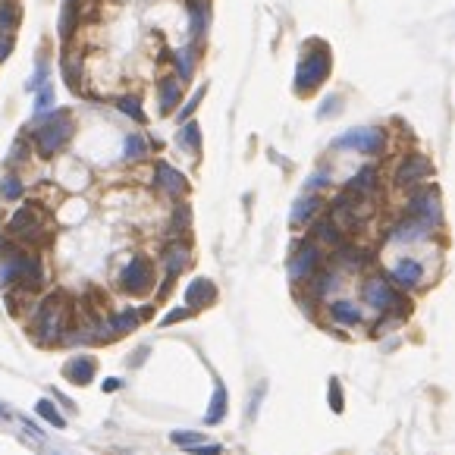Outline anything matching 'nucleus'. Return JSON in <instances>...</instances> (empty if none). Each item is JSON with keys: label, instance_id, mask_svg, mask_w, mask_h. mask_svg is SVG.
Here are the masks:
<instances>
[{"label": "nucleus", "instance_id": "nucleus-1", "mask_svg": "<svg viewBox=\"0 0 455 455\" xmlns=\"http://www.w3.org/2000/svg\"><path fill=\"white\" fill-rule=\"evenodd\" d=\"M0 286L4 289L38 292L44 289V264L35 251L19 242H0Z\"/></svg>", "mask_w": 455, "mask_h": 455}, {"label": "nucleus", "instance_id": "nucleus-2", "mask_svg": "<svg viewBox=\"0 0 455 455\" xmlns=\"http://www.w3.org/2000/svg\"><path fill=\"white\" fill-rule=\"evenodd\" d=\"M72 320V302L66 298V292H51L44 296V302L38 305L35 317H32V336L38 343H53L57 336H63L70 330Z\"/></svg>", "mask_w": 455, "mask_h": 455}, {"label": "nucleus", "instance_id": "nucleus-3", "mask_svg": "<svg viewBox=\"0 0 455 455\" xmlns=\"http://www.w3.org/2000/svg\"><path fill=\"white\" fill-rule=\"evenodd\" d=\"M311 48L302 53V60H298L296 66V95L308 98L311 91H317L320 85L330 79V70H333V57L330 51L324 48V41H308Z\"/></svg>", "mask_w": 455, "mask_h": 455}, {"label": "nucleus", "instance_id": "nucleus-4", "mask_svg": "<svg viewBox=\"0 0 455 455\" xmlns=\"http://www.w3.org/2000/svg\"><path fill=\"white\" fill-rule=\"evenodd\" d=\"M72 138V113L70 110H51L44 119L35 123V151L41 157H53L70 145Z\"/></svg>", "mask_w": 455, "mask_h": 455}, {"label": "nucleus", "instance_id": "nucleus-5", "mask_svg": "<svg viewBox=\"0 0 455 455\" xmlns=\"http://www.w3.org/2000/svg\"><path fill=\"white\" fill-rule=\"evenodd\" d=\"M361 298H364V305L377 308V311L390 314V317H396V320L411 314V302H408L393 283H386V277H367L364 283H361Z\"/></svg>", "mask_w": 455, "mask_h": 455}, {"label": "nucleus", "instance_id": "nucleus-6", "mask_svg": "<svg viewBox=\"0 0 455 455\" xmlns=\"http://www.w3.org/2000/svg\"><path fill=\"white\" fill-rule=\"evenodd\" d=\"M408 217L424 223L427 230H437L440 220H443V202H440L437 185H418V189H411V198H408Z\"/></svg>", "mask_w": 455, "mask_h": 455}, {"label": "nucleus", "instance_id": "nucleus-7", "mask_svg": "<svg viewBox=\"0 0 455 455\" xmlns=\"http://www.w3.org/2000/svg\"><path fill=\"white\" fill-rule=\"evenodd\" d=\"M6 236L13 242H41L44 239V217L35 204H22L6 220Z\"/></svg>", "mask_w": 455, "mask_h": 455}, {"label": "nucleus", "instance_id": "nucleus-8", "mask_svg": "<svg viewBox=\"0 0 455 455\" xmlns=\"http://www.w3.org/2000/svg\"><path fill=\"white\" fill-rule=\"evenodd\" d=\"M333 148L358 151V154H380L386 148V132L380 126H355V129L343 132L339 138H333Z\"/></svg>", "mask_w": 455, "mask_h": 455}, {"label": "nucleus", "instance_id": "nucleus-9", "mask_svg": "<svg viewBox=\"0 0 455 455\" xmlns=\"http://www.w3.org/2000/svg\"><path fill=\"white\" fill-rule=\"evenodd\" d=\"M320 267H324V251H320V245L314 239H305V242L296 245V251L289 258V279L292 283H305Z\"/></svg>", "mask_w": 455, "mask_h": 455}, {"label": "nucleus", "instance_id": "nucleus-10", "mask_svg": "<svg viewBox=\"0 0 455 455\" xmlns=\"http://www.w3.org/2000/svg\"><path fill=\"white\" fill-rule=\"evenodd\" d=\"M151 286H154V264L145 254H136L119 270V289L126 296H145V292H151Z\"/></svg>", "mask_w": 455, "mask_h": 455}, {"label": "nucleus", "instance_id": "nucleus-11", "mask_svg": "<svg viewBox=\"0 0 455 455\" xmlns=\"http://www.w3.org/2000/svg\"><path fill=\"white\" fill-rule=\"evenodd\" d=\"M430 176H433L430 160L421 157V154H408V157L399 160L396 173H393V183H396V189H418V185Z\"/></svg>", "mask_w": 455, "mask_h": 455}, {"label": "nucleus", "instance_id": "nucleus-12", "mask_svg": "<svg viewBox=\"0 0 455 455\" xmlns=\"http://www.w3.org/2000/svg\"><path fill=\"white\" fill-rule=\"evenodd\" d=\"M154 185L170 198L189 195V179H185L173 164H166V160H157V166H154Z\"/></svg>", "mask_w": 455, "mask_h": 455}, {"label": "nucleus", "instance_id": "nucleus-13", "mask_svg": "<svg viewBox=\"0 0 455 455\" xmlns=\"http://www.w3.org/2000/svg\"><path fill=\"white\" fill-rule=\"evenodd\" d=\"M377 189H380V170L374 164H367V166H361L358 173L345 183V195H352V198H358V202H364V198H371V195H377Z\"/></svg>", "mask_w": 455, "mask_h": 455}, {"label": "nucleus", "instance_id": "nucleus-14", "mask_svg": "<svg viewBox=\"0 0 455 455\" xmlns=\"http://www.w3.org/2000/svg\"><path fill=\"white\" fill-rule=\"evenodd\" d=\"M183 104V82L176 76H160L157 82V110L160 117H170Z\"/></svg>", "mask_w": 455, "mask_h": 455}, {"label": "nucleus", "instance_id": "nucleus-15", "mask_svg": "<svg viewBox=\"0 0 455 455\" xmlns=\"http://www.w3.org/2000/svg\"><path fill=\"white\" fill-rule=\"evenodd\" d=\"M390 277L399 289H414V286H421V279H424V264L414 258H399L396 267L390 270Z\"/></svg>", "mask_w": 455, "mask_h": 455}, {"label": "nucleus", "instance_id": "nucleus-16", "mask_svg": "<svg viewBox=\"0 0 455 455\" xmlns=\"http://www.w3.org/2000/svg\"><path fill=\"white\" fill-rule=\"evenodd\" d=\"M213 302H217V286H213L211 279L198 277V279H192V283L185 286V308L202 311V308L213 305Z\"/></svg>", "mask_w": 455, "mask_h": 455}, {"label": "nucleus", "instance_id": "nucleus-17", "mask_svg": "<svg viewBox=\"0 0 455 455\" xmlns=\"http://www.w3.org/2000/svg\"><path fill=\"white\" fill-rule=\"evenodd\" d=\"M148 314H151V308H142V311H136V308H126V311L110 314V317H107V330H110V339L132 333L138 324H142V317H148Z\"/></svg>", "mask_w": 455, "mask_h": 455}, {"label": "nucleus", "instance_id": "nucleus-18", "mask_svg": "<svg viewBox=\"0 0 455 455\" xmlns=\"http://www.w3.org/2000/svg\"><path fill=\"white\" fill-rule=\"evenodd\" d=\"M95 371H98V361L91 358V355H76V358L63 367V377L76 386H85L95 380Z\"/></svg>", "mask_w": 455, "mask_h": 455}, {"label": "nucleus", "instance_id": "nucleus-19", "mask_svg": "<svg viewBox=\"0 0 455 455\" xmlns=\"http://www.w3.org/2000/svg\"><path fill=\"white\" fill-rule=\"evenodd\" d=\"M189 258H192V251H189V245H185L183 239H176V242L166 245V249H164V270H166V277L176 279L179 273L189 267Z\"/></svg>", "mask_w": 455, "mask_h": 455}, {"label": "nucleus", "instance_id": "nucleus-20", "mask_svg": "<svg viewBox=\"0 0 455 455\" xmlns=\"http://www.w3.org/2000/svg\"><path fill=\"white\" fill-rule=\"evenodd\" d=\"M367 254L361 245H355V242H343V245H336V254H333V261H336V267L339 270H349V273H355V270H361V267L367 264Z\"/></svg>", "mask_w": 455, "mask_h": 455}, {"label": "nucleus", "instance_id": "nucleus-21", "mask_svg": "<svg viewBox=\"0 0 455 455\" xmlns=\"http://www.w3.org/2000/svg\"><path fill=\"white\" fill-rule=\"evenodd\" d=\"M79 13H82V0H63V6H60V22H57L60 41L63 44H70V38L76 35Z\"/></svg>", "mask_w": 455, "mask_h": 455}, {"label": "nucleus", "instance_id": "nucleus-22", "mask_svg": "<svg viewBox=\"0 0 455 455\" xmlns=\"http://www.w3.org/2000/svg\"><path fill=\"white\" fill-rule=\"evenodd\" d=\"M311 239L317 245H343V230H339V223L333 217H317L311 226Z\"/></svg>", "mask_w": 455, "mask_h": 455}, {"label": "nucleus", "instance_id": "nucleus-23", "mask_svg": "<svg viewBox=\"0 0 455 455\" xmlns=\"http://www.w3.org/2000/svg\"><path fill=\"white\" fill-rule=\"evenodd\" d=\"M195 63H198V48L195 44H185V48L173 51V70H176L179 82H189L195 76Z\"/></svg>", "mask_w": 455, "mask_h": 455}, {"label": "nucleus", "instance_id": "nucleus-24", "mask_svg": "<svg viewBox=\"0 0 455 455\" xmlns=\"http://www.w3.org/2000/svg\"><path fill=\"white\" fill-rule=\"evenodd\" d=\"M320 207H324V202H320L317 195H302L292 204V213H289L292 226H305V223H311V220H317Z\"/></svg>", "mask_w": 455, "mask_h": 455}, {"label": "nucleus", "instance_id": "nucleus-25", "mask_svg": "<svg viewBox=\"0 0 455 455\" xmlns=\"http://www.w3.org/2000/svg\"><path fill=\"white\" fill-rule=\"evenodd\" d=\"M430 232L433 230H427L424 223H418V220L408 217V213L393 226V239H396V242H418V239H427Z\"/></svg>", "mask_w": 455, "mask_h": 455}, {"label": "nucleus", "instance_id": "nucleus-26", "mask_svg": "<svg viewBox=\"0 0 455 455\" xmlns=\"http://www.w3.org/2000/svg\"><path fill=\"white\" fill-rule=\"evenodd\" d=\"M330 317L336 320V324H343V327H358L361 320H364V314H361L358 305L339 298V302H330Z\"/></svg>", "mask_w": 455, "mask_h": 455}, {"label": "nucleus", "instance_id": "nucleus-27", "mask_svg": "<svg viewBox=\"0 0 455 455\" xmlns=\"http://www.w3.org/2000/svg\"><path fill=\"white\" fill-rule=\"evenodd\" d=\"M22 22V10H19L16 0H0V32L4 35H13Z\"/></svg>", "mask_w": 455, "mask_h": 455}, {"label": "nucleus", "instance_id": "nucleus-28", "mask_svg": "<svg viewBox=\"0 0 455 455\" xmlns=\"http://www.w3.org/2000/svg\"><path fill=\"white\" fill-rule=\"evenodd\" d=\"M179 148L189 151V154H202V129H198L195 119H189L185 126H179V136H176Z\"/></svg>", "mask_w": 455, "mask_h": 455}, {"label": "nucleus", "instance_id": "nucleus-29", "mask_svg": "<svg viewBox=\"0 0 455 455\" xmlns=\"http://www.w3.org/2000/svg\"><path fill=\"white\" fill-rule=\"evenodd\" d=\"M226 408H230V399H226V386L217 383V390H213V396H211V405H207L204 421H207V424H220V421L226 418Z\"/></svg>", "mask_w": 455, "mask_h": 455}, {"label": "nucleus", "instance_id": "nucleus-30", "mask_svg": "<svg viewBox=\"0 0 455 455\" xmlns=\"http://www.w3.org/2000/svg\"><path fill=\"white\" fill-rule=\"evenodd\" d=\"M63 82L70 85L72 91L82 88V57H76V53H63Z\"/></svg>", "mask_w": 455, "mask_h": 455}, {"label": "nucleus", "instance_id": "nucleus-31", "mask_svg": "<svg viewBox=\"0 0 455 455\" xmlns=\"http://www.w3.org/2000/svg\"><path fill=\"white\" fill-rule=\"evenodd\" d=\"M113 104H117L119 113H126V117L136 119V123H145V119H148V117H145V107H142V98H138V95H119Z\"/></svg>", "mask_w": 455, "mask_h": 455}, {"label": "nucleus", "instance_id": "nucleus-32", "mask_svg": "<svg viewBox=\"0 0 455 455\" xmlns=\"http://www.w3.org/2000/svg\"><path fill=\"white\" fill-rule=\"evenodd\" d=\"M204 95H207V85H198V91H195V95H192L189 101H185L183 107H179V113H176V123H179V126H185L192 117H195V110H198V107H202Z\"/></svg>", "mask_w": 455, "mask_h": 455}, {"label": "nucleus", "instance_id": "nucleus-33", "mask_svg": "<svg viewBox=\"0 0 455 455\" xmlns=\"http://www.w3.org/2000/svg\"><path fill=\"white\" fill-rule=\"evenodd\" d=\"M22 192H25V185H22V179L19 176H4L0 179V202H19L22 198Z\"/></svg>", "mask_w": 455, "mask_h": 455}, {"label": "nucleus", "instance_id": "nucleus-34", "mask_svg": "<svg viewBox=\"0 0 455 455\" xmlns=\"http://www.w3.org/2000/svg\"><path fill=\"white\" fill-rule=\"evenodd\" d=\"M145 154H148V138L145 136H126V145H123L126 160H142Z\"/></svg>", "mask_w": 455, "mask_h": 455}, {"label": "nucleus", "instance_id": "nucleus-35", "mask_svg": "<svg viewBox=\"0 0 455 455\" xmlns=\"http://www.w3.org/2000/svg\"><path fill=\"white\" fill-rule=\"evenodd\" d=\"M35 411H38V418H41V421H48V424H53V427H57V430H63V427H66V418L57 411V405L48 402V399H41V402L35 405Z\"/></svg>", "mask_w": 455, "mask_h": 455}, {"label": "nucleus", "instance_id": "nucleus-36", "mask_svg": "<svg viewBox=\"0 0 455 455\" xmlns=\"http://www.w3.org/2000/svg\"><path fill=\"white\" fill-rule=\"evenodd\" d=\"M53 110V88L48 82L41 85V88H38V95H35V123L41 117H48V113Z\"/></svg>", "mask_w": 455, "mask_h": 455}, {"label": "nucleus", "instance_id": "nucleus-37", "mask_svg": "<svg viewBox=\"0 0 455 455\" xmlns=\"http://www.w3.org/2000/svg\"><path fill=\"white\" fill-rule=\"evenodd\" d=\"M343 107H345V98H343V95H327V98H324V104L317 107V119H330V117H336V113H343Z\"/></svg>", "mask_w": 455, "mask_h": 455}, {"label": "nucleus", "instance_id": "nucleus-38", "mask_svg": "<svg viewBox=\"0 0 455 455\" xmlns=\"http://www.w3.org/2000/svg\"><path fill=\"white\" fill-rule=\"evenodd\" d=\"M170 440L176 446H185V449H192V446H202L204 443V433H198V430H173Z\"/></svg>", "mask_w": 455, "mask_h": 455}, {"label": "nucleus", "instance_id": "nucleus-39", "mask_svg": "<svg viewBox=\"0 0 455 455\" xmlns=\"http://www.w3.org/2000/svg\"><path fill=\"white\" fill-rule=\"evenodd\" d=\"M330 183V173L327 170H317L314 176H308V183H305V189H308V195H314L317 189H324V185Z\"/></svg>", "mask_w": 455, "mask_h": 455}, {"label": "nucleus", "instance_id": "nucleus-40", "mask_svg": "<svg viewBox=\"0 0 455 455\" xmlns=\"http://www.w3.org/2000/svg\"><path fill=\"white\" fill-rule=\"evenodd\" d=\"M330 408H333L336 414L345 408V402H343V386H339V380H336V377L330 380Z\"/></svg>", "mask_w": 455, "mask_h": 455}, {"label": "nucleus", "instance_id": "nucleus-41", "mask_svg": "<svg viewBox=\"0 0 455 455\" xmlns=\"http://www.w3.org/2000/svg\"><path fill=\"white\" fill-rule=\"evenodd\" d=\"M189 217H192V213H189V204H179L176 207V213H173V230H185V226H189Z\"/></svg>", "mask_w": 455, "mask_h": 455}, {"label": "nucleus", "instance_id": "nucleus-42", "mask_svg": "<svg viewBox=\"0 0 455 455\" xmlns=\"http://www.w3.org/2000/svg\"><path fill=\"white\" fill-rule=\"evenodd\" d=\"M185 317H192V308H176V311H170L164 320H160V324L170 327V324H179V320H185Z\"/></svg>", "mask_w": 455, "mask_h": 455}, {"label": "nucleus", "instance_id": "nucleus-43", "mask_svg": "<svg viewBox=\"0 0 455 455\" xmlns=\"http://www.w3.org/2000/svg\"><path fill=\"white\" fill-rule=\"evenodd\" d=\"M25 154H29V142H22V138H19V142L13 145L10 160H6V164H16V157H19V164H22V160H25Z\"/></svg>", "mask_w": 455, "mask_h": 455}, {"label": "nucleus", "instance_id": "nucleus-44", "mask_svg": "<svg viewBox=\"0 0 455 455\" xmlns=\"http://www.w3.org/2000/svg\"><path fill=\"white\" fill-rule=\"evenodd\" d=\"M10 53H13V35H4V32H0V63H4Z\"/></svg>", "mask_w": 455, "mask_h": 455}, {"label": "nucleus", "instance_id": "nucleus-45", "mask_svg": "<svg viewBox=\"0 0 455 455\" xmlns=\"http://www.w3.org/2000/svg\"><path fill=\"white\" fill-rule=\"evenodd\" d=\"M192 452L195 455H220L223 449H220V446H192Z\"/></svg>", "mask_w": 455, "mask_h": 455}, {"label": "nucleus", "instance_id": "nucleus-46", "mask_svg": "<svg viewBox=\"0 0 455 455\" xmlns=\"http://www.w3.org/2000/svg\"><path fill=\"white\" fill-rule=\"evenodd\" d=\"M119 386H123V380H117V377H110V380H104V390L107 393H117Z\"/></svg>", "mask_w": 455, "mask_h": 455}, {"label": "nucleus", "instance_id": "nucleus-47", "mask_svg": "<svg viewBox=\"0 0 455 455\" xmlns=\"http://www.w3.org/2000/svg\"><path fill=\"white\" fill-rule=\"evenodd\" d=\"M0 418H10V411H6V408H4V405H0Z\"/></svg>", "mask_w": 455, "mask_h": 455}]
</instances>
